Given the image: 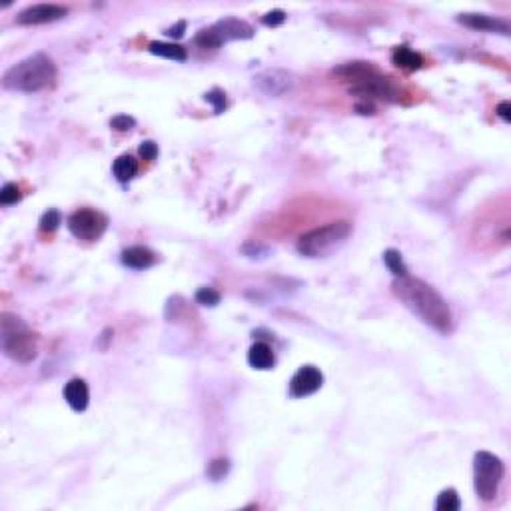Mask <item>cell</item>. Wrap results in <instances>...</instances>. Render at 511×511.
Masks as SVG:
<instances>
[{
    "label": "cell",
    "instance_id": "cell-16",
    "mask_svg": "<svg viewBox=\"0 0 511 511\" xmlns=\"http://www.w3.org/2000/svg\"><path fill=\"white\" fill-rule=\"evenodd\" d=\"M391 62L401 70H408V72H414L424 66V58L422 55H417L415 50H412L410 46H398L394 48L391 52Z\"/></svg>",
    "mask_w": 511,
    "mask_h": 511
},
{
    "label": "cell",
    "instance_id": "cell-27",
    "mask_svg": "<svg viewBox=\"0 0 511 511\" xmlns=\"http://www.w3.org/2000/svg\"><path fill=\"white\" fill-rule=\"evenodd\" d=\"M110 126L114 130H118V132H126V130H132L136 126V120L132 116H128V114H120V116L112 118Z\"/></svg>",
    "mask_w": 511,
    "mask_h": 511
},
{
    "label": "cell",
    "instance_id": "cell-24",
    "mask_svg": "<svg viewBox=\"0 0 511 511\" xmlns=\"http://www.w3.org/2000/svg\"><path fill=\"white\" fill-rule=\"evenodd\" d=\"M230 470V463H228V459H214L210 466H208V475L212 477V480H222L226 473Z\"/></svg>",
    "mask_w": 511,
    "mask_h": 511
},
{
    "label": "cell",
    "instance_id": "cell-14",
    "mask_svg": "<svg viewBox=\"0 0 511 511\" xmlns=\"http://www.w3.org/2000/svg\"><path fill=\"white\" fill-rule=\"evenodd\" d=\"M122 264L132 270H146L156 264V254L146 246H130L122 252Z\"/></svg>",
    "mask_w": 511,
    "mask_h": 511
},
{
    "label": "cell",
    "instance_id": "cell-15",
    "mask_svg": "<svg viewBox=\"0 0 511 511\" xmlns=\"http://www.w3.org/2000/svg\"><path fill=\"white\" fill-rule=\"evenodd\" d=\"M248 364L254 370H272L274 364H276V356L272 352V347L264 342H258L250 347L248 352Z\"/></svg>",
    "mask_w": 511,
    "mask_h": 511
},
{
    "label": "cell",
    "instance_id": "cell-7",
    "mask_svg": "<svg viewBox=\"0 0 511 511\" xmlns=\"http://www.w3.org/2000/svg\"><path fill=\"white\" fill-rule=\"evenodd\" d=\"M254 36V28L240 18H222L210 28L200 30L196 44L202 48H220L222 44L232 41H250Z\"/></svg>",
    "mask_w": 511,
    "mask_h": 511
},
{
    "label": "cell",
    "instance_id": "cell-28",
    "mask_svg": "<svg viewBox=\"0 0 511 511\" xmlns=\"http://www.w3.org/2000/svg\"><path fill=\"white\" fill-rule=\"evenodd\" d=\"M284 22H286V13H284V10H280V8L272 10V13H268L262 18L264 27L276 28V27H280V24H284Z\"/></svg>",
    "mask_w": 511,
    "mask_h": 511
},
{
    "label": "cell",
    "instance_id": "cell-26",
    "mask_svg": "<svg viewBox=\"0 0 511 511\" xmlns=\"http://www.w3.org/2000/svg\"><path fill=\"white\" fill-rule=\"evenodd\" d=\"M242 254L246 256V258H252V260H256V258H266L268 254H270V250L262 246V244H254V242H250V244H244L242 246Z\"/></svg>",
    "mask_w": 511,
    "mask_h": 511
},
{
    "label": "cell",
    "instance_id": "cell-12",
    "mask_svg": "<svg viewBox=\"0 0 511 511\" xmlns=\"http://www.w3.org/2000/svg\"><path fill=\"white\" fill-rule=\"evenodd\" d=\"M457 22L463 27L471 28V30H480V32H499V34H510V22L501 20V18H494L487 14H459Z\"/></svg>",
    "mask_w": 511,
    "mask_h": 511
},
{
    "label": "cell",
    "instance_id": "cell-10",
    "mask_svg": "<svg viewBox=\"0 0 511 511\" xmlns=\"http://www.w3.org/2000/svg\"><path fill=\"white\" fill-rule=\"evenodd\" d=\"M322 386H324V373L319 372L316 366H302L292 375L288 391L294 400H300V398H308V396L316 394Z\"/></svg>",
    "mask_w": 511,
    "mask_h": 511
},
{
    "label": "cell",
    "instance_id": "cell-13",
    "mask_svg": "<svg viewBox=\"0 0 511 511\" xmlns=\"http://www.w3.org/2000/svg\"><path fill=\"white\" fill-rule=\"evenodd\" d=\"M64 400L74 412H84L90 401V391H88L86 382L80 377H72L64 386Z\"/></svg>",
    "mask_w": 511,
    "mask_h": 511
},
{
    "label": "cell",
    "instance_id": "cell-19",
    "mask_svg": "<svg viewBox=\"0 0 511 511\" xmlns=\"http://www.w3.org/2000/svg\"><path fill=\"white\" fill-rule=\"evenodd\" d=\"M384 264H386V268L394 274L396 278H401V276H408V266L403 264V258H401V254L398 250L389 248L384 252Z\"/></svg>",
    "mask_w": 511,
    "mask_h": 511
},
{
    "label": "cell",
    "instance_id": "cell-18",
    "mask_svg": "<svg viewBox=\"0 0 511 511\" xmlns=\"http://www.w3.org/2000/svg\"><path fill=\"white\" fill-rule=\"evenodd\" d=\"M148 52L160 58H168V60H176V62H184L188 58V52L184 46L174 44V42H160L154 41L148 44Z\"/></svg>",
    "mask_w": 511,
    "mask_h": 511
},
{
    "label": "cell",
    "instance_id": "cell-2",
    "mask_svg": "<svg viewBox=\"0 0 511 511\" xmlns=\"http://www.w3.org/2000/svg\"><path fill=\"white\" fill-rule=\"evenodd\" d=\"M344 82L350 84V92L361 100H384V102H398L400 88L394 84L391 78L380 74L377 69L370 62H347L344 66L336 69Z\"/></svg>",
    "mask_w": 511,
    "mask_h": 511
},
{
    "label": "cell",
    "instance_id": "cell-8",
    "mask_svg": "<svg viewBox=\"0 0 511 511\" xmlns=\"http://www.w3.org/2000/svg\"><path fill=\"white\" fill-rule=\"evenodd\" d=\"M66 228H69V232L74 238L94 242L98 238H102V234L106 232L108 218L102 212H98V210L82 208V210H76L74 214H70L69 220H66Z\"/></svg>",
    "mask_w": 511,
    "mask_h": 511
},
{
    "label": "cell",
    "instance_id": "cell-22",
    "mask_svg": "<svg viewBox=\"0 0 511 511\" xmlns=\"http://www.w3.org/2000/svg\"><path fill=\"white\" fill-rule=\"evenodd\" d=\"M60 224H62V216H60V212L55 210V208H50L48 212H44V214H42L41 222H38V228H41L42 232H55Z\"/></svg>",
    "mask_w": 511,
    "mask_h": 511
},
{
    "label": "cell",
    "instance_id": "cell-30",
    "mask_svg": "<svg viewBox=\"0 0 511 511\" xmlns=\"http://www.w3.org/2000/svg\"><path fill=\"white\" fill-rule=\"evenodd\" d=\"M496 112H498V116L501 118V120H503V122H510V120H511V114H510L511 104L508 102V100H505V102H499L498 110H496Z\"/></svg>",
    "mask_w": 511,
    "mask_h": 511
},
{
    "label": "cell",
    "instance_id": "cell-4",
    "mask_svg": "<svg viewBox=\"0 0 511 511\" xmlns=\"http://www.w3.org/2000/svg\"><path fill=\"white\" fill-rule=\"evenodd\" d=\"M354 232L350 222L340 220L314 228L298 240V252L305 258H328L347 242Z\"/></svg>",
    "mask_w": 511,
    "mask_h": 511
},
{
    "label": "cell",
    "instance_id": "cell-29",
    "mask_svg": "<svg viewBox=\"0 0 511 511\" xmlns=\"http://www.w3.org/2000/svg\"><path fill=\"white\" fill-rule=\"evenodd\" d=\"M138 152L144 160H156V156H158V146H156V142H152V140H146V142L140 144Z\"/></svg>",
    "mask_w": 511,
    "mask_h": 511
},
{
    "label": "cell",
    "instance_id": "cell-11",
    "mask_svg": "<svg viewBox=\"0 0 511 511\" xmlns=\"http://www.w3.org/2000/svg\"><path fill=\"white\" fill-rule=\"evenodd\" d=\"M66 14L69 10L60 4H34V6L24 8L22 13H18L16 22L22 27H36V24H48V22L60 20Z\"/></svg>",
    "mask_w": 511,
    "mask_h": 511
},
{
    "label": "cell",
    "instance_id": "cell-3",
    "mask_svg": "<svg viewBox=\"0 0 511 511\" xmlns=\"http://www.w3.org/2000/svg\"><path fill=\"white\" fill-rule=\"evenodd\" d=\"M56 80L55 60L44 52L27 56L18 64H14L4 72L2 86L14 92H41L46 88H52Z\"/></svg>",
    "mask_w": 511,
    "mask_h": 511
},
{
    "label": "cell",
    "instance_id": "cell-23",
    "mask_svg": "<svg viewBox=\"0 0 511 511\" xmlns=\"http://www.w3.org/2000/svg\"><path fill=\"white\" fill-rule=\"evenodd\" d=\"M196 304L204 308H216L220 304V292H216L214 288H200L196 292Z\"/></svg>",
    "mask_w": 511,
    "mask_h": 511
},
{
    "label": "cell",
    "instance_id": "cell-31",
    "mask_svg": "<svg viewBox=\"0 0 511 511\" xmlns=\"http://www.w3.org/2000/svg\"><path fill=\"white\" fill-rule=\"evenodd\" d=\"M184 30H186V22L184 20H180L178 24H174V27H170L166 30V34L170 38H182L184 36Z\"/></svg>",
    "mask_w": 511,
    "mask_h": 511
},
{
    "label": "cell",
    "instance_id": "cell-9",
    "mask_svg": "<svg viewBox=\"0 0 511 511\" xmlns=\"http://www.w3.org/2000/svg\"><path fill=\"white\" fill-rule=\"evenodd\" d=\"M254 86L266 96H282L294 88V76L286 70H264L254 76Z\"/></svg>",
    "mask_w": 511,
    "mask_h": 511
},
{
    "label": "cell",
    "instance_id": "cell-1",
    "mask_svg": "<svg viewBox=\"0 0 511 511\" xmlns=\"http://www.w3.org/2000/svg\"><path fill=\"white\" fill-rule=\"evenodd\" d=\"M391 290L412 314L433 330L442 333H449L454 330V316L449 305L442 298V294H438L424 280L412 278L410 274L396 278Z\"/></svg>",
    "mask_w": 511,
    "mask_h": 511
},
{
    "label": "cell",
    "instance_id": "cell-6",
    "mask_svg": "<svg viewBox=\"0 0 511 511\" xmlns=\"http://www.w3.org/2000/svg\"><path fill=\"white\" fill-rule=\"evenodd\" d=\"M503 461L489 452H477L473 457V487L477 498L494 501L503 480Z\"/></svg>",
    "mask_w": 511,
    "mask_h": 511
},
{
    "label": "cell",
    "instance_id": "cell-25",
    "mask_svg": "<svg viewBox=\"0 0 511 511\" xmlns=\"http://www.w3.org/2000/svg\"><path fill=\"white\" fill-rule=\"evenodd\" d=\"M204 98L214 106V112H216V114H220V112H224V108H226V94L222 92L220 88L210 90Z\"/></svg>",
    "mask_w": 511,
    "mask_h": 511
},
{
    "label": "cell",
    "instance_id": "cell-20",
    "mask_svg": "<svg viewBox=\"0 0 511 511\" xmlns=\"http://www.w3.org/2000/svg\"><path fill=\"white\" fill-rule=\"evenodd\" d=\"M459 508H461V501H459V496L454 487L443 489L438 496V501H436V510L438 511H457Z\"/></svg>",
    "mask_w": 511,
    "mask_h": 511
},
{
    "label": "cell",
    "instance_id": "cell-21",
    "mask_svg": "<svg viewBox=\"0 0 511 511\" xmlns=\"http://www.w3.org/2000/svg\"><path fill=\"white\" fill-rule=\"evenodd\" d=\"M22 194H20V188L14 184V182H6L0 190V204L2 206H13L16 202H20Z\"/></svg>",
    "mask_w": 511,
    "mask_h": 511
},
{
    "label": "cell",
    "instance_id": "cell-5",
    "mask_svg": "<svg viewBox=\"0 0 511 511\" xmlns=\"http://www.w3.org/2000/svg\"><path fill=\"white\" fill-rule=\"evenodd\" d=\"M0 326H2V352L6 358L20 364H30L32 359H36L38 356L36 333L30 332L22 319L4 312Z\"/></svg>",
    "mask_w": 511,
    "mask_h": 511
},
{
    "label": "cell",
    "instance_id": "cell-17",
    "mask_svg": "<svg viewBox=\"0 0 511 511\" xmlns=\"http://www.w3.org/2000/svg\"><path fill=\"white\" fill-rule=\"evenodd\" d=\"M112 174H114V178L118 180L120 184H128L130 180L136 178V174H138V162L134 160V156L122 154V156H118V158L114 160V164H112Z\"/></svg>",
    "mask_w": 511,
    "mask_h": 511
}]
</instances>
